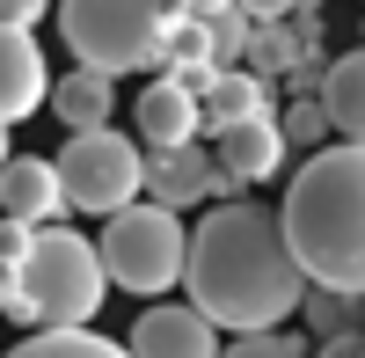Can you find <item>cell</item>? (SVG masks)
<instances>
[{"label": "cell", "mask_w": 365, "mask_h": 358, "mask_svg": "<svg viewBox=\"0 0 365 358\" xmlns=\"http://www.w3.org/2000/svg\"><path fill=\"white\" fill-rule=\"evenodd\" d=\"M182 285H190V307L212 329H234V337L278 329L299 307V292H307L299 263L285 256L278 213L256 205V198L212 205L190 227V242H182Z\"/></svg>", "instance_id": "6da1fadb"}, {"label": "cell", "mask_w": 365, "mask_h": 358, "mask_svg": "<svg viewBox=\"0 0 365 358\" xmlns=\"http://www.w3.org/2000/svg\"><path fill=\"white\" fill-rule=\"evenodd\" d=\"M278 234L307 285H329V292L365 285V154L358 146L344 139L314 146L278 205Z\"/></svg>", "instance_id": "7a4b0ae2"}, {"label": "cell", "mask_w": 365, "mask_h": 358, "mask_svg": "<svg viewBox=\"0 0 365 358\" xmlns=\"http://www.w3.org/2000/svg\"><path fill=\"white\" fill-rule=\"evenodd\" d=\"M103 300H110V278H103L88 234H73V227H37L29 234L8 322H22V329H96Z\"/></svg>", "instance_id": "3957f363"}, {"label": "cell", "mask_w": 365, "mask_h": 358, "mask_svg": "<svg viewBox=\"0 0 365 358\" xmlns=\"http://www.w3.org/2000/svg\"><path fill=\"white\" fill-rule=\"evenodd\" d=\"M58 37L88 73H146L161 66V0H58Z\"/></svg>", "instance_id": "277c9868"}, {"label": "cell", "mask_w": 365, "mask_h": 358, "mask_svg": "<svg viewBox=\"0 0 365 358\" xmlns=\"http://www.w3.org/2000/svg\"><path fill=\"white\" fill-rule=\"evenodd\" d=\"M182 242H190L182 213H161V205H125V213H110L103 242H96V263H103L110 285L154 300V292L182 285Z\"/></svg>", "instance_id": "5b68a950"}, {"label": "cell", "mask_w": 365, "mask_h": 358, "mask_svg": "<svg viewBox=\"0 0 365 358\" xmlns=\"http://www.w3.org/2000/svg\"><path fill=\"white\" fill-rule=\"evenodd\" d=\"M139 168H146V154L125 139V132H73L66 146H58V161H51V175H58V198H66V213H125V205H139Z\"/></svg>", "instance_id": "8992f818"}, {"label": "cell", "mask_w": 365, "mask_h": 358, "mask_svg": "<svg viewBox=\"0 0 365 358\" xmlns=\"http://www.w3.org/2000/svg\"><path fill=\"white\" fill-rule=\"evenodd\" d=\"M139 190L161 205V213H190V205H234L241 198V183L205 154V146L190 139V146H168V154H146V168H139Z\"/></svg>", "instance_id": "52a82bcc"}, {"label": "cell", "mask_w": 365, "mask_h": 358, "mask_svg": "<svg viewBox=\"0 0 365 358\" xmlns=\"http://www.w3.org/2000/svg\"><path fill=\"white\" fill-rule=\"evenodd\" d=\"M125 358H220V329L197 307H146L125 337Z\"/></svg>", "instance_id": "ba28073f"}, {"label": "cell", "mask_w": 365, "mask_h": 358, "mask_svg": "<svg viewBox=\"0 0 365 358\" xmlns=\"http://www.w3.org/2000/svg\"><path fill=\"white\" fill-rule=\"evenodd\" d=\"M190 139H197V96L175 88L168 73L146 81L132 103V146L139 154H168V146H190Z\"/></svg>", "instance_id": "9c48e42d"}, {"label": "cell", "mask_w": 365, "mask_h": 358, "mask_svg": "<svg viewBox=\"0 0 365 358\" xmlns=\"http://www.w3.org/2000/svg\"><path fill=\"white\" fill-rule=\"evenodd\" d=\"M51 96V66L29 29H0V132L22 125V117H37Z\"/></svg>", "instance_id": "30bf717a"}, {"label": "cell", "mask_w": 365, "mask_h": 358, "mask_svg": "<svg viewBox=\"0 0 365 358\" xmlns=\"http://www.w3.org/2000/svg\"><path fill=\"white\" fill-rule=\"evenodd\" d=\"M66 198H58V175L44 154H8L0 161V220L15 227H58Z\"/></svg>", "instance_id": "8fae6325"}, {"label": "cell", "mask_w": 365, "mask_h": 358, "mask_svg": "<svg viewBox=\"0 0 365 358\" xmlns=\"http://www.w3.org/2000/svg\"><path fill=\"white\" fill-rule=\"evenodd\" d=\"M292 146L278 139V117H249V125H227V132H212V161H220L241 190L249 183H270V175L285 168Z\"/></svg>", "instance_id": "7c38bea8"}, {"label": "cell", "mask_w": 365, "mask_h": 358, "mask_svg": "<svg viewBox=\"0 0 365 358\" xmlns=\"http://www.w3.org/2000/svg\"><path fill=\"white\" fill-rule=\"evenodd\" d=\"M249 117H278V88L256 81V73H212L197 88V132H227V125H249Z\"/></svg>", "instance_id": "4fadbf2b"}, {"label": "cell", "mask_w": 365, "mask_h": 358, "mask_svg": "<svg viewBox=\"0 0 365 358\" xmlns=\"http://www.w3.org/2000/svg\"><path fill=\"white\" fill-rule=\"evenodd\" d=\"M51 117L66 132H103L110 125V110H117V81H103V73H88V66H73V73H58L51 81Z\"/></svg>", "instance_id": "5bb4252c"}, {"label": "cell", "mask_w": 365, "mask_h": 358, "mask_svg": "<svg viewBox=\"0 0 365 358\" xmlns=\"http://www.w3.org/2000/svg\"><path fill=\"white\" fill-rule=\"evenodd\" d=\"M322 117H329V139H344V146H358V132H365V58L358 51H344V58H329V73H322Z\"/></svg>", "instance_id": "9a60e30c"}, {"label": "cell", "mask_w": 365, "mask_h": 358, "mask_svg": "<svg viewBox=\"0 0 365 358\" xmlns=\"http://www.w3.org/2000/svg\"><path fill=\"white\" fill-rule=\"evenodd\" d=\"M8 358H125V344H110L96 329H29Z\"/></svg>", "instance_id": "2e32d148"}, {"label": "cell", "mask_w": 365, "mask_h": 358, "mask_svg": "<svg viewBox=\"0 0 365 358\" xmlns=\"http://www.w3.org/2000/svg\"><path fill=\"white\" fill-rule=\"evenodd\" d=\"M299 58V44H292V29L285 22H249V44H241V73H256V81H270L278 88V73Z\"/></svg>", "instance_id": "e0dca14e"}, {"label": "cell", "mask_w": 365, "mask_h": 358, "mask_svg": "<svg viewBox=\"0 0 365 358\" xmlns=\"http://www.w3.org/2000/svg\"><path fill=\"white\" fill-rule=\"evenodd\" d=\"M292 314H307V329H314L322 344H329V337H351V329H358V292H329V285H307Z\"/></svg>", "instance_id": "ac0fdd59"}, {"label": "cell", "mask_w": 365, "mask_h": 358, "mask_svg": "<svg viewBox=\"0 0 365 358\" xmlns=\"http://www.w3.org/2000/svg\"><path fill=\"white\" fill-rule=\"evenodd\" d=\"M241 44H249V22H241L234 8L205 22V58H212V73H234V66H241Z\"/></svg>", "instance_id": "d6986e66"}, {"label": "cell", "mask_w": 365, "mask_h": 358, "mask_svg": "<svg viewBox=\"0 0 365 358\" xmlns=\"http://www.w3.org/2000/svg\"><path fill=\"white\" fill-rule=\"evenodd\" d=\"M220 358H314V351H307V337H292V329H256V337L220 344Z\"/></svg>", "instance_id": "ffe728a7"}, {"label": "cell", "mask_w": 365, "mask_h": 358, "mask_svg": "<svg viewBox=\"0 0 365 358\" xmlns=\"http://www.w3.org/2000/svg\"><path fill=\"white\" fill-rule=\"evenodd\" d=\"M278 139H285V146H329L322 103H285V110H278Z\"/></svg>", "instance_id": "44dd1931"}, {"label": "cell", "mask_w": 365, "mask_h": 358, "mask_svg": "<svg viewBox=\"0 0 365 358\" xmlns=\"http://www.w3.org/2000/svg\"><path fill=\"white\" fill-rule=\"evenodd\" d=\"M322 73H329V58H292L278 81H285V96H292V103H314V96H322Z\"/></svg>", "instance_id": "7402d4cb"}, {"label": "cell", "mask_w": 365, "mask_h": 358, "mask_svg": "<svg viewBox=\"0 0 365 358\" xmlns=\"http://www.w3.org/2000/svg\"><path fill=\"white\" fill-rule=\"evenodd\" d=\"M44 8H51V0H0V29H29V37H37Z\"/></svg>", "instance_id": "603a6c76"}, {"label": "cell", "mask_w": 365, "mask_h": 358, "mask_svg": "<svg viewBox=\"0 0 365 358\" xmlns=\"http://www.w3.org/2000/svg\"><path fill=\"white\" fill-rule=\"evenodd\" d=\"M285 8H292V0H234L241 22H285Z\"/></svg>", "instance_id": "cb8c5ba5"}, {"label": "cell", "mask_w": 365, "mask_h": 358, "mask_svg": "<svg viewBox=\"0 0 365 358\" xmlns=\"http://www.w3.org/2000/svg\"><path fill=\"white\" fill-rule=\"evenodd\" d=\"M175 8H182V15H197V22H212V15H227L234 0H175Z\"/></svg>", "instance_id": "d4e9b609"}, {"label": "cell", "mask_w": 365, "mask_h": 358, "mask_svg": "<svg viewBox=\"0 0 365 358\" xmlns=\"http://www.w3.org/2000/svg\"><path fill=\"white\" fill-rule=\"evenodd\" d=\"M322 358H365V351H358V329H351V337H329Z\"/></svg>", "instance_id": "484cf974"}, {"label": "cell", "mask_w": 365, "mask_h": 358, "mask_svg": "<svg viewBox=\"0 0 365 358\" xmlns=\"http://www.w3.org/2000/svg\"><path fill=\"white\" fill-rule=\"evenodd\" d=\"M8 154H15V146H8V132H0V161H8Z\"/></svg>", "instance_id": "4316f807"}]
</instances>
